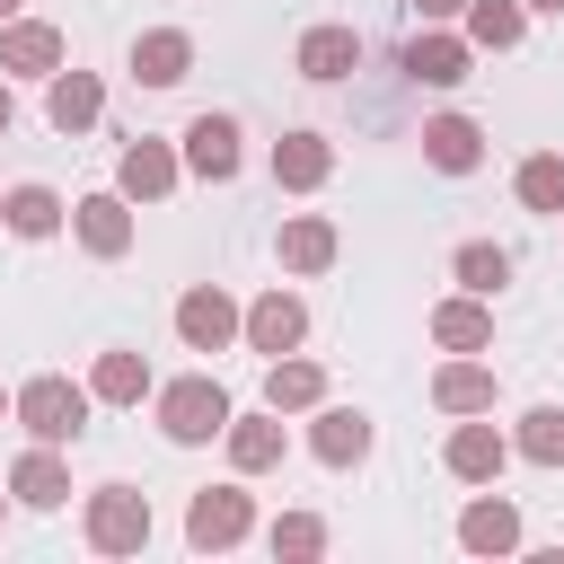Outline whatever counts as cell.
I'll return each mask as SVG.
<instances>
[{
    "instance_id": "cell-1",
    "label": "cell",
    "mask_w": 564,
    "mask_h": 564,
    "mask_svg": "<svg viewBox=\"0 0 564 564\" xmlns=\"http://www.w3.org/2000/svg\"><path fill=\"white\" fill-rule=\"evenodd\" d=\"M18 423H26L35 441H53V449H62V441H79V432H88V388H70L62 370H44V379H26V388H18Z\"/></svg>"
},
{
    "instance_id": "cell-2",
    "label": "cell",
    "mask_w": 564,
    "mask_h": 564,
    "mask_svg": "<svg viewBox=\"0 0 564 564\" xmlns=\"http://www.w3.org/2000/svg\"><path fill=\"white\" fill-rule=\"evenodd\" d=\"M159 432L167 441H212V432H229V397H220V379H167L159 388Z\"/></svg>"
},
{
    "instance_id": "cell-3",
    "label": "cell",
    "mask_w": 564,
    "mask_h": 564,
    "mask_svg": "<svg viewBox=\"0 0 564 564\" xmlns=\"http://www.w3.org/2000/svg\"><path fill=\"white\" fill-rule=\"evenodd\" d=\"M88 546H97V555H132V546H150V494H132V485H97V494H88Z\"/></svg>"
},
{
    "instance_id": "cell-4",
    "label": "cell",
    "mask_w": 564,
    "mask_h": 564,
    "mask_svg": "<svg viewBox=\"0 0 564 564\" xmlns=\"http://www.w3.org/2000/svg\"><path fill=\"white\" fill-rule=\"evenodd\" d=\"M247 529H256V502H247L238 485H203V494L185 502V546H203V555L238 546Z\"/></svg>"
},
{
    "instance_id": "cell-5",
    "label": "cell",
    "mask_w": 564,
    "mask_h": 564,
    "mask_svg": "<svg viewBox=\"0 0 564 564\" xmlns=\"http://www.w3.org/2000/svg\"><path fill=\"white\" fill-rule=\"evenodd\" d=\"M176 335H185L194 352H220L229 335H247V317L229 308V291H212V282H203V291H185V300H176Z\"/></svg>"
},
{
    "instance_id": "cell-6",
    "label": "cell",
    "mask_w": 564,
    "mask_h": 564,
    "mask_svg": "<svg viewBox=\"0 0 564 564\" xmlns=\"http://www.w3.org/2000/svg\"><path fill=\"white\" fill-rule=\"evenodd\" d=\"M115 185H123V203H167L176 194V150L167 141H132L123 167H115Z\"/></svg>"
},
{
    "instance_id": "cell-7",
    "label": "cell",
    "mask_w": 564,
    "mask_h": 564,
    "mask_svg": "<svg viewBox=\"0 0 564 564\" xmlns=\"http://www.w3.org/2000/svg\"><path fill=\"white\" fill-rule=\"evenodd\" d=\"M300 335H308V308H300L291 291H264V300L247 308V344H256V352L282 361V352H300Z\"/></svg>"
},
{
    "instance_id": "cell-8",
    "label": "cell",
    "mask_w": 564,
    "mask_h": 564,
    "mask_svg": "<svg viewBox=\"0 0 564 564\" xmlns=\"http://www.w3.org/2000/svg\"><path fill=\"white\" fill-rule=\"evenodd\" d=\"M229 467L238 476H264V467H282V414L264 405V414H229Z\"/></svg>"
},
{
    "instance_id": "cell-9",
    "label": "cell",
    "mask_w": 564,
    "mask_h": 564,
    "mask_svg": "<svg viewBox=\"0 0 564 564\" xmlns=\"http://www.w3.org/2000/svg\"><path fill=\"white\" fill-rule=\"evenodd\" d=\"M194 70V35H176V26H150L141 44H132V79L141 88H176Z\"/></svg>"
},
{
    "instance_id": "cell-10",
    "label": "cell",
    "mask_w": 564,
    "mask_h": 564,
    "mask_svg": "<svg viewBox=\"0 0 564 564\" xmlns=\"http://www.w3.org/2000/svg\"><path fill=\"white\" fill-rule=\"evenodd\" d=\"M185 167L212 176V185L238 176V123H229V115H194V123H185Z\"/></svg>"
},
{
    "instance_id": "cell-11",
    "label": "cell",
    "mask_w": 564,
    "mask_h": 564,
    "mask_svg": "<svg viewBox=\"0 0 564 564\" xmlns=\"http://www.w3.org/2000/svg\"><path fill=\"white\" fill-rule=\"evenodd\" d=\"M308 449H317L326 467H361V458H370V414H361V405H326L317 432H308Z\"/></svg>"
},
{
    "instance_id": "cell-12",
    "label": "cell",
    "mask_w": 564,
    "mask_h": 564,
    "mask_svg": "<svg viewBox=\"0 0 564 564\" xmlns=\"http://www.w3.org/2000/svg\"><path fill=\"white\" fill-rule=\"evenodd\" d=\"M467 35H414L405 44V79H423V88H458L467 79Z\"/></svg>"
},
{
    "instance_id": "cell-13",
    "label": "cell",
    "mask_w": 564,
    "mask_h": 564,
    "mask_svg": "<svg viewBox=\"0 0 564 564\" xmlns=\"http://www.w3.org/2000/svg\"><path fill=\"white\" fill-rule=\"evenodd\" d=\"M423 159H432L441 176H467V167L485 159V132H476L467 115H432V123H423Z\"/></svg>"
},
{
    "instance_id": "cell-14",
    "label": "cell",
    "mask_w": 564,
    "mask_h": 564,
    "mask_svg": "<svg viewBox=\"0 0 564 564\" xmlns=\"http://www.w3.org/2000/svg\"><path fill=\"white\" fill-rule=\"evenodd\" d=\"M79 247H88V256H123V247H132L123 185H115V194H79Z\"/></svg>"
},
{
    "instance_id": "cell-15",
    "label": "cell",
    "mask_w": 564,
    "mask_h": 564,
    "mask_svg": "<svg viewBox=\"0 0 564 564\" xmlns=\"http://www.w3.org/2000/svg\"><path fill=\"white\" fill-rule=\"evenodd\" d=\"M502 458H511V441H502L494 423H458V432H449V476L494 485V476H502Z\"/></svg>"
},
{
    "instance_id": "cell-16",
    "label": "cell",
    "mask_w": 564,
    "mask_h": 564,
    "mask_svg": "<svg viewBox=\"0 0 564 564\" xmlns=\"http://www.w3.org/2000/svg\"><path fill=\"white\" fill-rule=\"evenodd\" d=\"M9 494H18L26 511H53V502L70 494V467L53 458V441H35V449H26L18 467H9Z\"/></svg>"
},
{
    "instance_id": "cell-17",
    "label": "cell",
    "mask_w": 564,
    "mask_h": 564,
    "mask_svg": "<svg viewBox=\"0 0 564 564\" xmlns=\"http://www.w3.org/2000/svg\"><path fill=\"white\" fill-rule=\"evenodd\" d=\"M97 106H106V88H97L88 70H53V88H44L53 132H88V123H97Z\"/></svg>"
},
{
    "instance_id": "cell-18",
    "label": "cell",
    "mask_w": 564,
    "mask_h": 564,
    "mask_svg": "<svg viewBox=\"0 0 564 564\" xmlns=\"http://www.w3.org/2000/svg\"><path fill=\"white\" fill-rule=\"evenodd\" d=\"M326 167H335V150H326L317 132H282V141H273V185L308 194V185H326Z\"/></svg>"
},
{
    "instance_id": "cell-19",
    "label": "cell",
    "mask_w": 564,
    "mask_h": 564,
    "mask_svg": "<svg viewBox=\"0 0 564 564\" xmlns=\"http://www.w3.org/2000/svg\"><path fill=\"white\" fill-rule=\"evenodd\" d=\"M458 546L467 555H511L520 546V511L511 502H467L458 511Z\"/></svg>"
},
{
    "instance_id": "cell-20",
    "label": "cell",
    "mask_w": 564,
    "mask_h": 564,
    "mask_svg": "<svg viewBox=\"0 0 564 564\" xmlns=\"http://www.w3.org/2000/svg\"><path fill=\"white\" fill-rule=\"evenodd\" d=\"M300 70H308V79L361 70V35H352V26H308V35H300Z\"/></svg>"
},
{
    "instance_id": "cell-21",
    "label": "cell",
    "mask_w": 564,
    "mask_h": 564,
    "mask_svg": "<svg viewBox=\"0 0 564 564\" xmlns=\"http://www.w3.org/2000/svg\"><path fill=\"white\" fill-rule=\"evenodd\" d=\"M520 35H529V0H467V44L511 53Z\"/></svg>"
},
{
    "instance_id": "cell-22",
    "label": "cell",
    "mask_w": 564,
    "mask_h": 564,
    "mask_svg": "<svg viewBox=\"0 0 564 564\" xmlns=\"http://www.w3.org/2000/svg\"><path fill=\"white\" fill-rule=\"evenodd\" d=\"M0 70H62V35H53L44 18H18V26L0 35Z\"/></svg>"
},
{
    "instance_id": "cell-23",
    "label": "cell",
    "mask_w": 564,
    "mask_h": 564,
    "mask_svg": "<svg viewBox=\"0 0 564 564\" xmlns=\"http://www.w3.org/2000/svg\"><path fill=\"white\" fill-rule=\"evenodd\" d=\"M432 405H441V414H485V405H494V370H485V361H449V370L432 379Z\"/></svg>"
},
{
    "instance_id": "cell-24",
    "label": "cell",
    "mask_w": 564,
    "mask_h": 564,
    "mask_svg": "<svg viewBox=\"0 0 564 564\" xmlns=\"http://www.w3.org/2000/svg\"><path fill=\"white\" fill-rule=\"evenodd\" d=\"M0 220H9L18 238H53V229H62V194H53V185H9Z\"/></svg>"
},
{
    "instance_id": "cell-25",
    "label": "cell",
    "mask_w": 564,
    "mask_h": 564,
    "mask_svg": "<svg viewBox=\"0 0 564 564\" xmlns=\"http://www.w3.org/2000/svg\"><path fill=\"white\" fill-rule=\"evenodd\" d=\"M282 264H291V273H326V264H335V229H326L317 212L282 220Z\"/></svg>"
},
{
    "instance_id": "cell-26",
    "label": "cell",
    "mask_w": 564,
    "mask_h": 564,
    "mask_svg": "<svg viewBox=\"0 0 564 564\" xmlns=\"http://www.w3.org/2000/svg\"><path fill=\"white\" fill-rule=\"evenodd\" d=\"M317 397H326V370H317V361H273V370H264V405H273V414H300V405H317Z\"/></svg>"
},
{
    "instance_id": "cell-27",
    "label": "cell",
    "mask_w": 564,
    "mask_h": 564,
    "mask_svg": "<svg viewBox=\"0 0 564 564\" xmlns=\"http://www.w3.org/2000/svg\"><path fill=\"white\" fill-rule=\"evenodd\" d=\"M432 335H441L449 352H485V344H494V317H485L476 300H441V308H432Z\"/></svg>"
},
{
    "instance_id": "cell-28",
    "label": "cell",
    "mask_w": 564,
    "mask_h": 564,
    "mask_svg": "<svg viewBox=\"0 0 564 564\" xmlns=\"http://www.w3.org/2000/svg\"><path fill=\"white\" fill-rule=\"evenodd\" d=\"M141 388H150V361H141V352H97L88 397H106V405H141Z\"/></svg>"
},
{
    "instance_id": "cell-29",
    "label": "cell",
    "mask_w": 564,
    "mask_h": 564,
    "mask_svg": "<svg viewBox=\"0 0 564 564\" xmlns=\"http://www.w3.org/2000/svg\"><path fill=\"white\" fill-rule=\"evenodd\" d=\"M529 467H564V405H529L520 414V441H511Z\"/></svg>"
},
{
    "instance_id": "cell-30",
    "label": "cell",
    "mask_w": 564,
    "mask_h": 564,
    "mask_svg": "<svg viewBox=\"0 0 564 564\" xmlns=\"http://www.w3.org/2000/svg\"><path fill=\"white\" fill-rule=\"evenodd\" d=\"M520 203H529V212H564V159H555V150L520 159Z\"/></svg>"
},
{
    "instance_id": "cell-31",
    "label": "cell",
    "mask_w": 564,
    "mask_h": 564,
    "mask_svg": "<svg viewBox=\"0 0 564 564\" xmlns=\"http://www.w3.org/2000/svg\"><path fill=\"white\" fill-rule=\"evenodd\" d=\"M458 282L485 300V291H502V282H511V256H502V247H485V238H467V247H458Z\"/></svg>"
},
{
    "instance_id": "cell-32",
    "label": "cell",
    "mask_w": 564,
    "mask_h": 564,
    "mask_svg": "<svg viewBox=\"0 0 564 564\" xmlns=\"http://www.w3.org/2000/svg\"><path fill=\"white\" fill-rule=\"evenodd\" d=\"M317 546H326V520H308V511L273 520V555H317Z\"/></svg>"
},
{
    "instance_id": "cell-33",
    "label": "cell",
    "mask_w": 564,
    "mask_h": 564,
    "mask_svg": "<svg viewBox=\"0 0 564 564\" xmlns=\"http://www.w3.org/2000/svg\"><path fill=\"white\" fill-rule=\"evenodd\" d=\"M414 9H423V18H449V9H467V0H414Z\"/></svg>"
},
{
    "instance_id": "cell-34",
    "label": "cell",
    "mask_w": 564,
    "mask_h": 564,
    "mask_svg": "<svg viewBox=\"0 0 564 564\" xmlns=\"http://www.w3.org/2000/svg\"><path fill=\"white\" fill-rule=\"evenodd\" d=\"M9 115H18V106H9V79H0V132H9Z\"/></svg>"
},
{
    "instance_id": "cell-35",
    "label": "cell",
    "mask_w": 564,
    "mask_h": 564,
    "mask_svg": "<svg viewBox=\"0 0 564 564\" xmlns=\"http://www.w3.org/2000/svg\"><path fill=\"white\" fill-rule=\"evenodd\" d=\"M529 9H564V0H529Z\"/></svg>"
},
{
    "instance_id": "cell-36",
    "label": "cell",
    "mask_w": 564,
    "mask_h": 564,
    "mask_svg": "<svg viewBox=\"0 0 564 564\" xmlns=\"http://www.w3.org/2000/svg\"><path fill=\"white\" fill-rule=\"evenodd\" d=\"M0 414H18V397H0Z\"/></svg>"
},
{
    "instance_id": "cell-37",
    "label": "cell",
    "mask_w": 564,
    "mask_h": 564,
    "mask_svg": "<svg viewBox=\"0 0 564 564\" xmlns=\"http://www.w3.org/2000/svg\"><path fill=\"white\" fill-rule=\"evenodd\" d=\"M0 18H18V0H0Z\"/></svg>"
}]
</instances>
